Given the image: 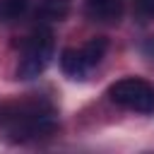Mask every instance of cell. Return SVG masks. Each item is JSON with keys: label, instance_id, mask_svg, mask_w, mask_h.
I'll return each instance as SVG.
<instances>
[{"label": "cell", "instance_id": "8992f818", "mask_svg": "<svg viewBox=\"0 0 154 154\" xmlns=\"http://www.w3.org/2000/svg\"><path fill=\"white\" fill-rule=\"evenodd\" d=\"M72 10L70 0H41L36 7V17L43 22H63Z\"/></svg>", "mask_w": 154, "mask_h": 154}, {"label": "cell", "instance_id": "5b68a950", "mask_svg": "<svg viewBox=\"0 0 154 154\" xmlns=\"http://www.w3.org/2000/svg\"><path fill=\"white\" fill-rule=\"evenodd\" d=\"M60 70L70 77V79H84V75L91 70L82 48H65L60 53Z\"/></svg>", "mask_w": 154, "mask_h": 154}, {"label": "cell", "instance_id": "7a4b0ae2", "mask_svg": "<svg viewBox=\"0 0 154 154\" xmlns=\"http://www.w3.org/2000/svg\"><path fill=\"white\" fill-rule=\"evenodd\" d=\"M53 48H55L53 31L46 29V26L34 29L24 38L22 58L17 63V79H34V77H38L48 67V63L53 58Z\"/></svg>", "mask_w": 154, "mask_h": 154}, {"label": "cell", "instance_id": "9c48e42d", "mask_svg": "<svg viewBox=\"0 0 154 154\" xmlns=\"http://www.w3.org/2000/svg\"><path fill=\"white\" fill-rule=\"evenodd\" d=\"M137 10L144 17H154V0H137Z\"/></svg>", "mask_w": 154, "mask_h": 154}, {"label": "cell", "instance_id": "ba28073f", "mask_svg": "<svg viewBox=\"0 0 154 154\" xmlns=\"http://www.w3.org/2000/svg\"><path fill=\"white\" fill-rule=\"evenodd\" d=\"M29 0H0V19L10 22V19H17L24 10H26Z\"/></svg>", "mask_w": 154, "mask_h": 154}, {"label": "cell", "instance_id": "3957f363", "mask_svg": "<svg viewBox=\"0 0 154 154\" xmlns=\"http://www.w3.org/2000/svg\"><path fill=\"white\" fill-rule=\"evenodd\" d=\"M108 99L128 111L152 113L154 111V84L142 77H123L108 87Z\"/></svg>", "mask_w": 154, "mask_h": 154}, {"label": "cell", "instance_id": "6da1fadb", "mask_svg": "<svg viewBox=\"0 0 154 154\" xmlns=\"http://www.w3.org/2000/svg\"><path fill=\"white\" fill-rule=\"evenodd\" d=\"M0 130L12 142L48 137L58 130L55 106L43 96L14 99L0 106Z\"/></svg>", "mask_w": 154, "mask_h": 154}, {"label": "cell", "instance_id": "277c9868", "mask_svg": "<svg viewBox=\"0 0 154 154\" xmlns=\"http://www.w3.org/2000/svg\"><path fill=\"white\" fill-rule=\"evenodd\" d=\"M87 2V14L94 22L113 24L123 14V2L120 0H84Z\"/></svg>", "mask_w": 154, "mask_h": 154}, {"label": "cell", "instance_id": "52a82bcc", "mask_svg": "<svg viewBox=\"0 0 154 154\" xmlns=\"http://www.w3.org/2000/svg\"><path fill=\"white\" fill-rule=\"evenodd\" d=\"M106 51H108V38H106V36H94V38H89V41L82 46V53H84L89 67L99 65L101 58L106 55Z\"/></svg>", "mask_w": 154, "mask_h": 154}]
</instances>
